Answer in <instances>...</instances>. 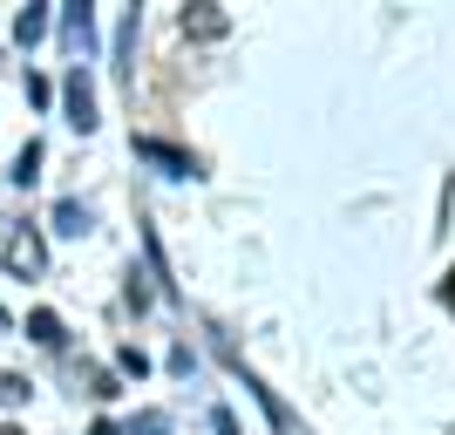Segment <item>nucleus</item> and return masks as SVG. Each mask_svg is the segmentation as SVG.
Returning a JSON list of instances; mask_svg holds the SVG:
<instances>
[{"instance_id":"nucleus-5","label":"nucleus","mask_w":455,"mask_h":435,"mask_svg":"<svg viewBox=\"0 0 455 435\" xmlns=\"http://www.w3.org/2000/svg\"><path fill=\"white\" fill-rule=\"evenodd\" d=\"M41 28H48V14H41V7H28V14L14 20V35H20V41H41Z\"/></svg>"},{"instance_id":"nucleus-4","label":"nucleus","mask_w":455,"mask_h":435,"mask_svg":"<svg viewBox=\"0 0 455 435\" xmlns=\"http://www.w3.org/2000/svg\"><path fill=\"white\" fill-rule=\"evenodd\" d=\"M82 225H89V211H82V205H61V211H55V231H68V238H76Z\"/></svg>"},{"instance_id":"nucleus-1","label":"nucleus","mask_w":455,"mask_h":435,"mask_svg":"<svg viewBox=\"0 0 455 435\" xmlns=\"http://www.w3.org/2000/svg\"><path fill=\"white\" fill-rule=\"evenodd\" d=\"M136 157H150V164H164L171 177H190L197 164H190L184 150H171V143H156V136H136Z\"/></svg>"},{"instance_id":"nucleus-2","label":"nucleus","mask_w":455,"mask_h":435,"mask_svg":"<svg viewBox=\"0 0 455 435\" xmlns=\"http://www.w3.org/2000/svg\"><path fill=\"white\" fill-rule=\"evenodd\" d=\"M68 123H76V130H95V95H89V82H68Z\"/></svg>"},{"instance_id":"nucleus-3","label":"nucleus","mask_w":455,"mask_h":435,"mask_svg":"<svg viewBox=\"0 0 455 435\" xmlns=\"http://www.w3.org/2000/svg\"><path fill=\"white\" fill-rule=\"evenodd\" d=\"M28 334H35L41 347H61V320L55 313H28Z\"/></svg>"},{"instance_id":"nucleus-6","label":"nucleus","mask_w":455,"mask_h":435,"mask_svg":"<svg viewBox=\"0 0 455 435\" xmlns=\"http://www.w3.org/2000/svg\"><path fill=\"white\" fill-rule=\"evenodd\" d=\"M0 435H20V429H0Z\"/></svg>"}]
</instances>
